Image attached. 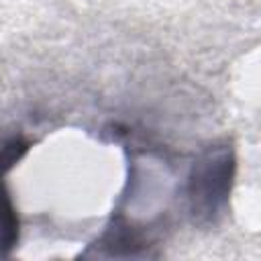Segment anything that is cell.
<instances>
[{"label":"cell","instance_id":"1","mask_svg":"<svg viewBox=\"0 0 261 261\" xmlns=\"http://www.w3.org/2000/svg\"><path fill=\"white\" fill-rule=\"evenodd\" d=\"M237 175V153L230 141L204 147L190 165L186 177V210L194 226L212 228L228 212Z\"/></svg>","mask_w":261,"mask_h":261},{"label":"cell","instance_id":"2","mask_svg":"<svg viewBox=\"0 0 261 261\" xmlns=\"http://www.w3.org/2000/svg\"><path fill=\"white\" fill-rule=\"evenodd\" d=\"M18 230H20V220L16 214V208L12 206V200L8 192H4V208H2V251L8 257L10 251L18 243Z\"/></svg>","mask_w":261,"mask_h":261},{"label":"cell","instance_id":"3","mask_svg":"<svg viewBox=\"0 0 261 261\" xmlns=\"http://www.w3.org/2000/svg\"><path fill=\"white\" fill-rule=\"evenodd\" d=\"M29 149V141L20 135H14L10 139L4 141V147H2V163H4V169H10V165H14Z\"/></svg>","mask_w":261,"mask_h":261}]
</instances>
